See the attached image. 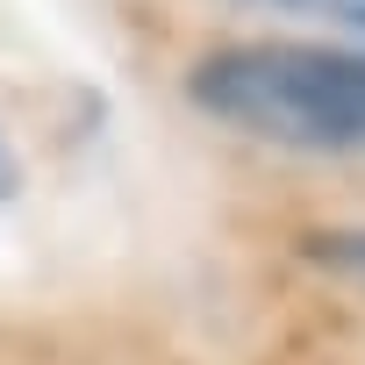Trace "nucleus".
<instances>
[{
  "instance_id": "obj_1",
  "label": "nucleus",
  "mask_w": 365,
  "mask_h": 365,
  "mask_svg": "<svg viewBox=\"0 0 365 365\" xmlns=\"http://www.w3.org/2000/svg\"><path fill=\"white\" fill-rule=\"evenodd\" d=\"M187 93L265 136V143H294V150H351L365 143V58L344 51H315V43H237L194 65Z\"/></svg>"
},
{
  "instance_id": "obj_2",
  "label": "nucleus",
  "mask_w": 365,
  "mask_h": 365,
  "mask_svg": "<svg viewBox=\"0 0 365 365\" xmlns=\"http://www.w3.org/2000/svg\"><path fill=\"white\" fill-rule=\"evenodd\" d=\"M308 258H322V265L365 279V230H322V237H308Z\"/></svg>"
},
{
  "instance_id": "obj_3",
  "label": "nucleus",
  "mask_w": 365,
  "mask_h": 365,
  "mask_svg": "<svg viewBox=\"0 0 365 365\" xmlns=\"http://www.w3.org/2000/svg\"><path fill=\"white\" fill-rule=\"evenodd\" d=\"M0 194H15V158H8V143H0Z\"/></svg>"
},
{
  "instance_id": "obj_4",
  "label": "nucleus",
  "mask_w": 365,
  "mask_h": 365,
  "mask_svg": "<svg viewBox=\"0 0 365 365\" xmlns=\"http://www.w3.org/2000/svg\"><path fill=\"white\" fill-rule=\"evenodd\" d=\"M272 8H308V0H272Z\"/></svg>"
},
{
  "instance_id": "obj_5",
  "label": "nucleus",
  "mask_w": 365,
  "mask_h": 365,
  "mask_svg": "<svg viewBox=\"0 0 365 365\" xmlns=\"http://www.w3.org/2000/svg\"><path fill=\"white\" fill-rule=\"evenodd\" d=\"M358 22H365V0H358Z\"/></svg>"
}]
</instances>
